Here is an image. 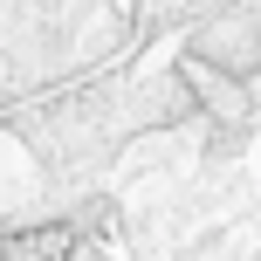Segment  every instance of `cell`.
Wrapping results in <instances>:
<instances>
[{
    "label": "cell",
    "instance_id": "1",
    "mask_svg": "<svg viewBox=\"0 0 261 261\" xmlns=\"http://www.w3.org/2000/svg\"><path fill=\"white\" fill-rule=\"evenodd\" d=\"M76 254V227L35 220V227H0V261H69Z\"/></svg>",
    "mask_w": 261,
    "mask_h": 261
}]
</instances>
